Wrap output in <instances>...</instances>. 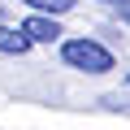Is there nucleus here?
Returning <instances> with one entry per match:
<instances>
[{"label":"nucleus","instance_id":"nucleus-1","mask_svg":"<svg viewBox=\"0 0 130 130\" xmlns=\"http://www.w3.org/2000/svg\"><path fill=\"white\" fill-rule=\"evenodd\" d=\"M65 65H74V70H87V74H108L113 70V52L95 39H70L61 48Z\"/></svg>","mask_w":130,"mask_h":130},{"label":"nucleus","instance_id":"nucleus-2","mask_svg":"<svg viewBox=\"0 0 130 130\" xmlns=\"http://www.w3.org/2000/svg\"><path fill=\"white\" fill-rule=\"evenodd\" d=\"M22 30L30 35V43H56V39H61V26H56L52 18H26Z\"/></svg>","mask_w":130,"mask_h":130},{"label":"nucleus","instance_id":"nucleus-3","mask_svg":"<svg viewBox=\"0 0 130 130\" xmlns=\"http://www.w3.org/2000/svg\"><path fill=\"white\" fill-rule=\"evenodd\" d=\"M26 48H30V35L22 30H9V26H0V52H9V56H26Z\"/></svg>","mask_w":130,"mask_h":130},{"label":"nucleus","instance_id":"nucleus-4","mask_svg":"<svg viewBox=\"0 0 130 130\" xmlns=\"http://www.w3.org/2000/svg\"><path fill=\"white\" fill-rule=\"evenodd\" d=\"M26 5H35V9H43V13H70L74 0H26Z\"/></svg>","mask_w":130,"mask_h":130},{"label":"nucleus","instance_id":"nucleus-5","mask_svg":"<svg viewBox=\"0 0 130 130\" xmlns=\"http://www.w3.org/2000/svg\"><path fill=\"white\" fill-rule=\"evenodd\" d=\"M108 5H121V0H108Z\"/></svg>","mask_w":130,"mask_h":130}]
</instances>
